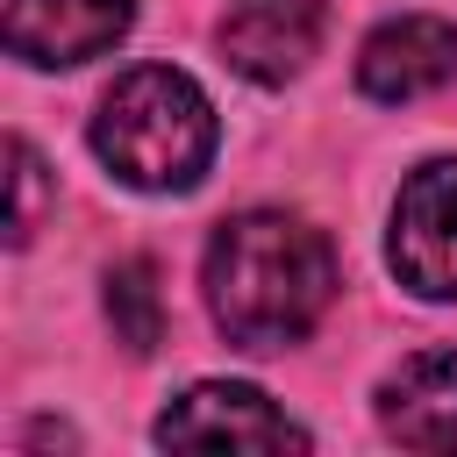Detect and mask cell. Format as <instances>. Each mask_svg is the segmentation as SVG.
Instances as JSON below:
<instances>
[{
    "label": "cell",
    "mask_w": 457,
    "mask_h": 457,
    "mask_svg": "<svg viewBox=\"0 0 457 457\" xmlns=\"http://www.w3.org/2000/svg\"><path fill=\"white\" fill-rule=\"evenodd\" d=\"M7 157H14V243H29L36 214H43V164L29 143H7Z\"/></svg>",
    "instance_id": "10"
},
{
    "label": "cell",
    "mask_w": 457,
    "mask_h": 457,
    "mask_svg": "<svg viewBox=\"0 0 457 457\" xmlns=\"http://www.w3.org/2000/svg\"><path fill=\"white\" fill-rule=\"evenodd\" d=\"M336 300V250L314 221L250 207L207 243V307L236 350L300 343Z\"/></svg>",
    "instance_id": "1"
},
{
    "label": "cell",
    "mask_w": 457,
    "mask_h": 457,
    "mask_svg": "<svg viewBox=\"0 0 457 457\" xmlns=\"http://www.w3.org/2000/svg\"><path fill=\"white\" fill-rule=\"evenodd\" d=\"M93 150L136 193H186L214 164V107L186 71L143 64V71L114 79V93L100 100Z\"/></svg>",
    "instance_id": "2"
},
{
    "label": "cell",
    "mask_w": 457,
    "mask_h": 457,
    "mask_svg": "<svg viewBox=\"0 0 457 457\" xmlns=\"http://www.w3.org/2000/svg\"><path fill=\"white\" fill-rule=\"evenodd\" d=\"M378 428L407 450H457V343L407 357L378 386Z\"/></svg>",
    "instance_id": "8"
},
{
    "label": "cell",
    "mask_w": 457,
    "mask_h": 457,
    "mask_svg": "<svg viewBox=\"0 0 457 457\" xmlns=\"http://www.w3.org/2000/svg\"><path fill=\"white\" fill-rule=\"evenodd\" d=\"M107 314H114V336H121L136 357L157 350V336H164V300H157V264H150V257H129V264L107 271Z\"/></svg>",
    "instance_id": "9"
},
{
    "label": "cell",
    "mask_w": 457,
    "mask_h": 457,
    "mask_svg": "<svg viewBox=\"0 0 457 457\" xmlns=\"http://www.w3.org/2000/svg\"><path fill=\"white\" fill-rule=\"evenodd\" d=\"M386 257H393L407 293L457 300V157H436L400 186Z\"/></svg>",
    "instance_id": "3"
},
{
    "label": "cell",
    "mask_w": 457,
    "mask_h": 457,
    "mask_svg": "<svg viewBox=\"0 0 457 457\" xmlns=\"http://www.w3.org/2000/svg\"><path fill=\"white\" fill-rule=\"evenodd\" d=\"M157 443L164 450H307V428L286 421L257 386L207 378L157 414Z\"/></svg>",
    "instance_id": "4"
},
{
    "label": "cell",
    "mask_w": 457,
    "mask_h": 457,
    "mask_svg": "<svg viewBox=\"0 0 457 457\" xmlns=\"http://www.w3.org/2000/svg\"><path fill=\"white\" fill-rule=\"evenodd\" d=\"M457 79V21L443 14H400V21H378L357 50V86L386 107L400 100H421L436 86Z\"/></svg>",
    "instance_id": "6"
},
{
    "label": "cell",
    "mask_w": 457,
    "mask_h": 457,
    "mask_svg": "<svg viewBox=\"0 0 457 457\" xmlns=\"http://www.w3.org/2000/svg\"><path fill=\"white\" fill-rule=\"evenodd\" d=\"M136 0H0V36L21 64H86L114 50Z\"/></svg>",
    "instance_id": "5"
},
{
    "label": "cell",
    "mask_w": 457,
    "mask_h": 457,
    "mask_svg": "<svg viewBox=\"0 0 457 457\" xmlns=\"http://www.w3.org/2000/svg\"><path fill=\"white\" fill-rule=\"evenodd\" d=\"M321 43V0H228L221 14V57L257 79V86H286Z\"/></svg>",
    "instance_id": "7"
}]
</instances>
